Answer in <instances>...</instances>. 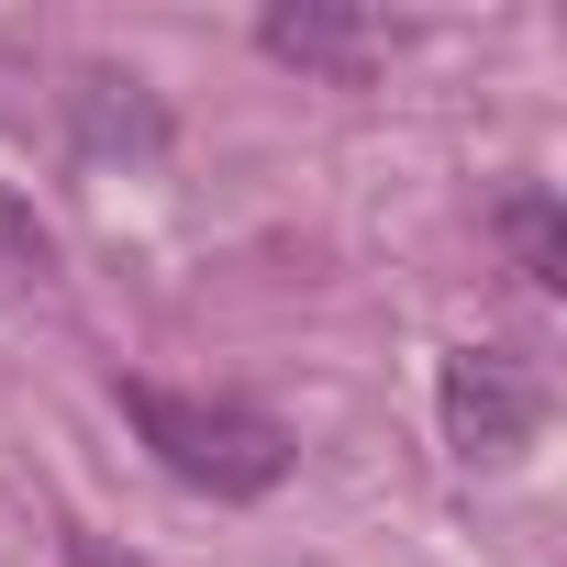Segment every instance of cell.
Masks as SVG:
<instances>
[{"instance_id":"6da1fadb","label":"cell","mask_w":567,"mask_h":567,"mask_svg":"<svg viewBox=\"0 0 567 567\" xmlns=\"http://www.w3.org/2000/svg\"><path fill=\"white\" fill-rule=\"evenodd\" d=\"M123 412L156 445V467L189 478V489H212V501H267L278 478H290V434H278L267 412H245V401H189V390L123 379Z\"/></svg>"},{"instance_id":"7a4b0ae2","label":"cell","mask_w":567,"mask_h":567,"mask_svg":"<svg viewBox=\"0 0 567 567\" xmlns=\"http://www.w3.org/2000/svg\"><path fill=\"white\" fill-rule=\"evenodd\" d=\"M434 412H445V445L467 467H512L545 423V379L512 357V346H456L445 379H434Z\"/></svg>"},{"instance_id":"3957f363","label":"cell","mask_w":567,"mask_h":567,"mask_svg":"<svg viewBox=\"0 0 567 567\" xmlns=\"http://www.w3.org/2000/svg\"><path fill=\"white\" fill-rule=\"evenodd\" d=\"M256 45L278 56V68H312V79H368L401 34L379 23V12H334V0H278V12L256 23Z\"/></svg>"},{"instance_id":"5b68a950","label":"cell","mask_w":567,"mask_h":567,"mask_svg":"<svg viewBox=\"0 0 567 567\" xmlns=\"http://www.w3.org/2000/svg\"><path fill=\"white\" fill-rule=\"evenodd\" d=\"M0 256H12L23 278H45V234L23 223V200H0Z\"/></svg>"},{"instance_id":"277c9868","label":"cell","mask_w":567,"mask_h":567,"mask_svg":"<svg viewBox=\"0 0 567 567\" xmlns=\"http://www.w3.org/2000/svg\"><path fill=\"white\" fill-rule=\"evenodd\" d=\"M501 234H512V256H523L534 290H567V234H556V200L545 189H512L501 200Z\"/></svg>"}]
</instances>
